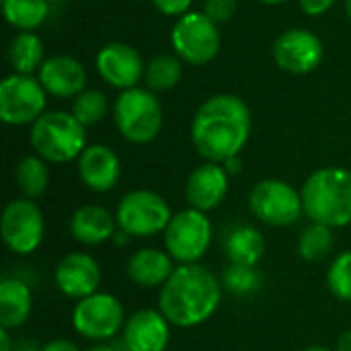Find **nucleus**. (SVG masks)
<instances>
[{
	"instance_id": "1",
	"label": "nucleus",
	"mask_w": 351,
	"mask_h": 351,
	"mask_svg": "<svg viewBox=\"0 0 351 351\" xmlns=\"http://www.w3.org/2000/svg\"><path fill=\"white\" fill-rule=\"evenodd\" d=\"M251 136V111L237 95L210 97L191 121V142L202 158L220 162L234 158Z\"/></svg>"
},
{
	"instance_id": "2",
	"label": "nucleus",
	"mask_w": 351,
	"mask_h": 351,
	"mask_svg": "<svg viewBox=\"0 0 351 351\" xmlns=\"http://www.w3.org/2000/svg\"><path fill=\"white\" fill-rule=\"evenodd\" d=\"M222 290V282L206 265H177L158 292V311L173 327L191 329L216 315Z\"/></svg>"
},
{
	"instance_id": "3",
	"label": "nucleus",
	"mask_w": 351,
	"mask_h": 351,
	"mask_svg": "<svg viewBox=\"0 0 351 351\" xmlns=\"http://www.w3.org/2000/svg\"><path fill=\"white\" fill-rule=\"evenodd\" d=\"M304 216L329 228L351 224V171L325 167L315 171L300 187Z\"/></svg>"
},
{
	"instance_id": "4",
	"label": "nucleus",
	"mask_w": 351,
	"mask_h": 351,
	"mask_svg": "<svg viewBox=\"0 0 351 351\" xmlns=\"http://www.w3.org/2000/svg\"><path fill=\"white\" fill-rule=\"evenodd\" d=\"M29 138L35 154L53 165L78 160V156L86 148L84 125L66 111L43 113L31 125Z\"/></svg>"
},
{
	"instance_id": "5",
	"label": "nucleus",
	"mask_w": 351,
	"mask_h": 351,
	"mask_svg": "<svg viewBox=\"0 0 351 351\" xmlns=\"http://www.w3.org/2000/svg\"><path fill=\"white\" fill-rule=\"evenodd\" d=\"M115 125L132 144L152 142L162 128L160 101L148 88H128L115 101Z\"/></svg>"
},
{
	"instance_id": "6",
	"label": "nucleus",
	"mask_w": 351,
	"mask_h": 351,
	"mask_svg": "<svg viewBox=\"0 0 351 351\" xmlns=\"http://www.w3.org/2000/svg\"><path fill=\"white\" fill-rule=\"evenodd\" d=\"M117 226L130 237L146 239L162 234L173 218L169 202L156 191L134 189L125 193L115 210Z\"/></svg>"
},
{
	"instance_id": "7",
	"label": "nucleus",
	"mask_w": 351,
	"mask_h": 351,
	"mask_svg": "<svg viewBox=\"0 0 351 351\" xmlns=\"http://www.w3.org/2000/svg\"><path fill=\"white\" fill-rule=\"evenodd\" d=\"M165 237V251L179 265L199 263L212 245V222L206 212L185 208L173 214Z\"/></svg>"
},
{
	"instance_id": "8",
	"label": "nucleus",
	"mask_w": 351,
	"mask_h": 351,
	"mask_svg": "<svg viewBox=\"0 0 351 351\" xmlns=\"http://www.w3.org/2000/svg\"><path fill=\"white\" fill-rule=\"evenodd\" d=\"M249 208L259 222L274 228L294 226L304 214L300 191L280 179L255 183L249 193Z\"/></svg>"
},
{
	"instance_id": "9",
	"label": "nucleus",
	"mask_w": 351,
	"mask_h": 351,
	"mask_svg": "<svg viewBox=\"0 0 351 351\" xmlns=\"http://www.w3.org/2000/svg\"><path fill=\"white\" fill-rule=\"evenodd\" d=\"M125 325V311L117 296L109 292H95L76 300L72 311V327L84 339L103 343L113 339Z\"/></svg>"
},
{
	"instance_id": "10",
	"label": "nucleus",
	"mask_w": 351,
	"mask_h": 351,
	"mask_svg": "<svg viewBox=\"0 0 351 351\" xmlns=\"http://www.w3.org/2000/svg\"><path fill=\"white\" fill-rule=\"evenodd\" d=\"M0 234L6 249L14 255H31L35 253L45 237V220L43 212L29 197L10 199L2 212Z\"/></svg>"
},
{
	"instance_id": "11",
	"label": "nucleus",
	"mask_w": 351,
	"mask_h": 351,
	"mask_svg": "<svg viewBox=\"0 0 351 351\" xmlns=\"http://www.w3.org/2000/svg\"><path fill=\"white\" fill-rule=\"evenodd\" d=\"M171 41L175 51L193 66L212 62L220 51V33L216 23L204 12H187L173 27Z\"/></svg>"
},
{
	"instance_id": "12",
	"label": "nucleus",
	"mask_w": 351,
	"mask_h": 351,
	"mask_svg": "<svg viewBox=\"0 0 351 351\" xmlns=\"http://www.w3.org/2000/svg\"><path fill=\"white\" fill-rule=\"evenodd\" d=\"M45 109V88L29 74H10L0 82V117L8 125L35 123Z\"/></svg>"
},
{
	"instance_id": "13",
	"label": "nucleus",
	"mask_w": 351,
	"mask_h": 351,
	"mask_svg": "<svg viewBox=\"0 0 351 351\" xmlns=\"http://www.w3.org/2000/svg\"><path fill=\"white\" fill-rule=\"evenodd\" d=\"M276 64L292 74H308L323 60V43L308 29H288L274 43Z\"/></svg>"
},
{
	"instance_id": "14",
	"label": "nucleus",
	"mask_w": 351,
	"mask_h": 351,
	"mask_svg": "<svg viewBox=\"0 0 351 351\" xmlns=\"http://www.w3.org/2000/svg\"><path fill=\"white\" fill-rule=\"evenodd\" d=\"M101 278L103 274L99 261L93 255L80 251L64 255L53 269L56 288L72 300H82L99 292Z\"/></svg>"
},
{
	"instance_id": "15",
	"label": "nucleus",
	"mask_w": 351,
	"mask_h": 351,
	"mask_svg": "<svg viewBox=\"0 0 351 351\" xmlns=\"http://www.w3.org/2000/svg\"><path fill=\"white\" fill-rule=\"evenodd\" d=\"M230 175L220 162H204L191 171L185 183V199L189 208L199 212L216 210L228 195Z\"/></svg>"
},
{
	"instance_id": "16",
	"label": "nucleus",
	"mask_w": 351,
	"mask_h": 351,
	"mask_svg": "<svg viewBox=\"0 0 351 351\" xmlns=\"http://www.w3.org/2000/svg\"><path fill=\"white\" fill-rule=\"evenodd\" d=\"M171 327L158 308H140L125 319L123 346L128 351H165L171 341Z\"/></svg>"
},
{
	"instance_id": "17",
	"label": "nucleus",
	"mask_w": 351,
	"mask_h": 351,
	"mask_svg": "<svg viewBox=\"0 0 351 351\" xmlns=\"http://www.w3.org/2000/svg\"><path fill=\"white\" fill-rule=\"evenodd\" d=\"M97 70L103 80L117 88H134L144 76V62L140 53L128 43H107L97 56Z\"/></svg>"
},
{
	"instance_id": "18",
	"label": "nucleus",
	"mask_w": 351,
	"mask_h": 351,
	"mask_svg": "<svg viewBox=\"0 0 351 351\" xmlns=\"http://www.w3.org/2000/svg\"><path fill=\"white\" fill-rule=\"evenodd\" d=\"M76 171L84 187H88L95 193H107L119 183L121 175V162L105 144H93L86 146L84 152L76 160Z\"/></svg>"
},
{
	"instance_id": "19",
	"label": "nucleus",
	"mask_w": 351,
	"mask_h": 351,
	"mask_svg": "<svg viewBox=\"0 0 351 351\" xmlns=\"http://www.w3.org/2000/svg\"><path fill=\"white\" fill-rule=\"evenodd\" d=\"M117 218L107 208L97 204H86L74 210L70 218V234L76 243L84 247H99L117 234Z\"/></svg>"
},
{
	"instance_id": "20",
	"label": "nucleus",
	"mask_w": 351,
	"mask_h": 351,
	"mask_svg": "<svg viewBox=\"0 0 351 351\" xmlns=\"http://www.w3.org/2000/svg\"><path fill=\"white\" fill-rule=\"evenodd\" d=\"M39 82L43 84L45 93L58 99L78 97L84 93L86 72L78 60L70 56H53L39 68Z\"/></svg>"
},
{
	"instance_id": "21",
	"label": "nucleus",
	"mask_w": 351,
	"mask_h": 351,
	"mask_svg": "<svg viewBox=\"0 0 351 351\" xmlns=\"http://www.w3.org/2000/svg\"><path fill=\"white\" fill-rule=\"evenodd\" d=\"M175 259L165 249L144 247L128 259V278L146 290L162 288L175 271Z\"/></svg>"
},
{
	"instance_id": "22",
	"label": "nucleus",
	"mask_w": 351,
	"mask_h": 351,
	"mask_svg": "<svg viewBox=\"0 0 351 351\" xmlns=\"http://www.w3.org/2000/svg\"><path fill=\"white\" fill-rule=\"evenodd\" d=\"M33 311L31 288L19 278L0 280V327L14 331L23 327Z\"/></svg>"
},
{
	"instance_id": "23",
	"label": "nucleus",
	"mask_w": 351,
	"mask_h": 351,
	"mask_svg": "<svg viewBox=\"0 0 351 351\" xmlns=\"http://www.w3.org/2000/svg\"><path fill=\"white\" fill-rule=\"evenodd\" d=\"M224 253L230 265L257 267L265 255V239L255 226H237L224 241Z\"/></svg>"
},
{
	"instance_id": "24",
	"label": "nucleus",
	"mask_w": 351,
	"mask_h": 351,
	"mask_svg": "<svg viewBox=\"0 0 351 351\" xmlns=\"http://www.w3.org/2000/svg\"><path fill=\"white\" fill-rule=\"evenodd\" d=\"M8 60L14 68V74H29L43 66V43L33 31L19 33L10 47H8Z\"/></svg>"
},
{
	"instance_id": "25",
	"label": "nucleus",
	"mask_w": 351,
	"mask_h": 351,
	"mask_svg": "<svg viewBox=\"0 0 351 351\" xmlns=\"http://www.w3.org/2000/svg\"><path fill=\"white\" fill-rule=\"evenodd\" d=\"M14 179H16V187L23 193V197H29V199L41 197L49 185L47 160H43L37 154L21 158V162L16 165V171H14Z\"/></svg>"
},
{
	"instance_id": "26",
	"label": "nucleus",
	"mask_w": 351,
	"mask_h": 351,
	"mask_svg": "<svg viewBox=\"0 0 351 351\" xmlns=\"http://www.w3.org/2000/svg\"><path fill=\"white\" fill-rule=\"evenodd\" d=\"M333 247H335L333 228L319 222H311L298 237V255L308 263L327 259Z\"/></svg>"
},
{
	"instance_id": "27",
	"label": "nucleus",
	"mask_w": 351,
	"mask_h": 351,
	"mask_svg": "<svg viewBox=\"0 0 351 351\" xmlns=\"http://www.w3.org/2000/svg\"><path fill=\"white\" fill-rule=\"evenodd\" d=\"M49 0H2L4 19L23 31L37 29L49 12Z\"/></svg>"
},
{
	"instance_id": "28",
	"label": "nucleus",
	"mask_w": 351,
	"mask_h": 351,
	"mask_svg": "<svg viewBox=\"0 0 351 351\" xmlns=\"http://www.w3.org/2000/svg\"><path fill=\"white\" fill-rule=\"evenodd\" d=\"M144 80L150 90H169L181 80V62L167 53L156 56L154 60H150L144 72Z\"/></svg>"
},
{
	"instance_id": "29",
	"label": "nucleus",
	"mask_w": 351,
	"mask_h": 351,
	"mask_svg": "<svg viewBox=\"0 0 351 351\" xmlns=\"http://www.w3.org/2000/svg\"><path fill=\"white\" fill-rule=\"evenodd\" d=\"M224 290L232 292L234 296H251L261 290L263 278L257 267H245V265H228L222 276Z\"/></svg>"
},
{
	"instance_id": "30",
	"label": "nucleus",
	"mask_w": 351,
	"mask_h": 351,
	"mask_svg": "<svg viewBox=\"0 0 351 351\" xmlns=\"http://www.w3.org/2000/svg\"><path fill=\"white\" fill-rule=\"evenodd\" d=\"M72 115L84 125H97L107 115V99L101 90H84L74 97Z\"/></svg>"
},
{
	"instance_id": "31",
	"label": "nucleus",
	"mask_w": 351,
	"mask_h": 351,
	"mask_svg": "<svg viewBox=\"0 0 351 351\" xmlns=\"http://www.w3.org/2000/svg\"><path fill=\"white\" fill-rule=\"evenodd\" d=\"M327 288L339 302H351V251L339 253L327 271Z\"/></svg>"
},
{
	"instance_id": "32",
	"label": "nucleus",
	"mask_w": 351,
	"mask_h": 351,
	"mask_svg": "<svg viewBox=\"0 0 351 351\" xmlns=\"http://www.w3.org/2000/svg\"><path fill=\"white\" fill-rule=\"evenodd\" d=\"M237 12V0H206L204 14H208L214 23H226Z\"/></svg>"
},
{
	"instance_id": "33",
	"label": "nucleus",
	"mask_w": 351,
	"mask_h": 351,
	"mask_svg": "<svg viewBox=\"0 0 351 351\" xmlns=\"http://www.w3.org/2000/svg\"><path fill=\"white\" fill-rule=\"evenodd\" d=\"M152 4L162 12L171 16H183L189 12L191 0H152Z\"/></svg>"
},
{
	"instance_id": "34",
	"label": "nucleus",
	"mask_w": 351,
	"mask_h": 351,
	"mask_svg": "<svg viewBox=\"0 0 351 351\" xmlns=\"http://www.w3.org/2000/svg\"><path fill=\"white\" fill-rule=\"evenodd\" d=\"M298 2H300V8L311 16H321L335 4V0H298Z\"/></svg>"
},
{
	"instance_id": "35",
	"label": "nucleus",
	"mask_w": 351,
	"mask_h": 351,
	"mask_svg": "<svg viewBox=\"0 0 351 351\" xmlns=\"http://www.w3.org/2000/svg\"><path fill=\"white\" fill-rule=\"evenodd\" d=\"M39 351H80L78 346L70 339H51L49 343H45Z\"/></svg>"
},
{
	"instance_id": "36",
	"label": "nucleus",
	"mask_w": 351,
	"mask_h": 351,
	"mask_svg": "<svg viewBox=\"0 0 351 351\" xmlns=\"http://www.w3.org/2000/svg\"><path fill=\"white\" fill-rule=\"evenodd\" d=\"M335 351H351V329L350 331H343V333L339 335Z\"/></svg>"
},
{
	"instance_id": "37",
	"label": "nucleus",
	"mask_w": 351,
	"mask_h": 351,
	"mask_svg": "<svg viewBox=\"0 0 351 351\" xmlns=\"http://www.w3.org/2000/svg\"><path fill=\"white\" fill-rule=\"evenodd\" d=\"M0 351H12V339H10V331L0 327Z\"/></svg>"
},
{
	"instance_id": "38",
	"label": "nucleus",
	"mask_w": 351,
	"mask_h": 351,
	"mask_svg": "<svg viewBox=\"0 0 351 351\" xmlns=\"http://www.w3.org/2000/svg\"><path fill=\"white\" fill-rule=\"evenodd\" d=\"M224 169L228 171V175H230V177H232V175H237V173L241 171V158H239V156H234V158L226 160V162H224Z\"/></svg>"
},
{
	"instance_id": "39",
	"label": "nucleus",
	"mask_w": 351,
	"mask_h": 351,
	"mask_svg": "<svg viewBox=\"0 0 351 351\" xmlns=\"http://www.w3.org/2000/svg\"><path fill=\"white\" fill-rule=\"evenodd\" d=\"M86 351H115L111 346H105V343H95V346H90Z\"/></svg>"
},
{
	"instance_id": "40",
	"label": "nucleus",
	"mask_w": 351,
	"mask_h": 351,
	"mask_svg": "<svg viewBox=\"0 0 351 351\" xmlns=\"http://www.w3.org/2000/svg\"><path fill=\"white\" fill-rule=\"evenodd\" d=\"M302 351H333L329 348H323V346H311V348H304Z\"/></svg>"
},
{
	"instance_id": "41",
	"label": "nucleus",
	"mask_w": 351,
	"mask_h": 351,
	"mask_svg": "<svg viewBox=\"0 0 351 351\" xmlns=\"http://www.w3.org/2000/svg\"><path fill=\"white\" fill-rule=\"evenodd\" d=\"M259 2H263V4H282L286 0H259Z\"/></svg>"
},
{
	"instance_id": "42",
	"label": "nucleus",
	"mask_w": 351,
	"mask_h": 351,
	"mask_svg": "<svg viewBox=\"0 0 351 351\" xmlns=\"http://www.w3.org/2000/svg\"><path fill=\"white\" fill-rule=\"evenodd\" d=\"M346 10H348V14H350V19H351V0L346 2Z\"/></svg>"
},
{
	"instance_id": "43",
	"label": "nucleus",
	"mask_w": 351,
	"mask_h": 351,
	"mask_svg": "<svg viewBox=\"0 0 351 351\" xmlns=\"http://www.w3.org/2000/svg\"><path fill=\"white\" fill-rule=\"evenodd\" d=\"M51 2H60V0H51Z\"/></svg>"
}]
</instances>
